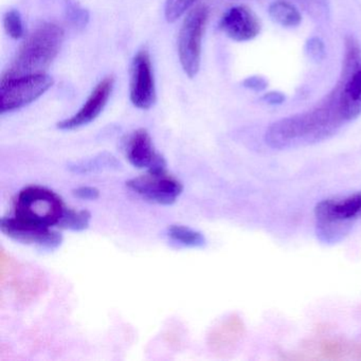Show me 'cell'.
<instances>
[{"instance_id": "6da1fadb", "label": "cell", "mask_w": 361, "mask_h": 361, "mask_svg": "<svg viewBox=\"0 0 361 361\" xmlns=\"http://www.w3.org/2000/svg\"><path fill=\"white\" fill-rule=\"evenodd\" d=\"M356 119L348 107L339 78L331 92L310 111L274 122L265 141L276 149L314 145L334 136L342 126Z\"/></svg>"}, {"instance_id": "7a4b0ae2", "label": "cell", "mask_w": 361, "mask_h": 361, "mask_svg": "<svg viewBox=\"0 0 361 361\" xmlns=\"http://www.w3.org/2000/svg\"><path fill=\"white\" fill-rule=\"evenodd\" d=\"M62 27L43 23L35 28L18 50L1 79L44 73L58 56L64 41Z\"/></svg>"}, {"instance_id": "3957f363", "label": "cell", "mask_w": 361, "mask_h": 361, "mask_svg": "<svg viewBox=\"0 0 361 361\" xmlns=\"http://www.w3.org/2000/svg\"><path fill=\"white\" fill-rule=\"evenodd\" d=\"M65 207L58 194L43 187H28L18 194L16 219L25 225L51 228L58 225Z\"/></svg>"}, {"instance_id": "277c9868", "label": "cell", "mask_w": 361, "mask_h": 361, "mask_svg": "<svg viewBox=\"0 0 361 361\" xmlns=\"http://www.w3.org/2000/svg\"><path fill=\"white\" fill-rule=\"evenodd\" d=\"M319 235L325 240H336L346 228L361 219V192L348 197L325 200L314 209Z\"/></svg>"}, {"instance_id": "5b68a950", "label": "cell", "mask_w": 361, "mask_h": 361, "mask_svg": "<svg viewBox=\"0 0 361 361\" xmlns=\"http://www.w3.org/2000/svg\"><path fill=\"white\" fill-rule=\"evenodd\" d=\"M210 10L206 5L194 8L185 18L178 35L179 62L185 75L193 79L200 68L202 37Z\"/></svg>"}, {"instance_id": "8992f818", "label": "cell", "mask_w": 361, "mask_h": 361, "mask_svg": "<svg viewBox=\"0 0 361 361\" xmlns=\"http://www.w3.org/2000/svg\"><path fill=\"white\" fill-rule=\"evenodd\" d=\"M54 85V79L44 73L1 79L0 113L18 111L41 98Z\"/></svg>"}, {"instance_id": "52a82bcc", "label": "cell", "mask_w": 361, "mask_h": 361, "mask_svg": "<svg viewBox=\"0 0 361 361\" xmlns=\"http://www.w3.org/2000/svg\"><path fill=\"white\" fill-rule=\"evenodd\" d=\"M126 185L145 200L158 204H174L183 193V183L164 172H147L145 176L136 177Z\"/></svg>"}, {"instance_id": "ba28073f", "label": "cell", "mask_w": 361, "mask_h": 361, "mask_svg": "<svg viewBox=\"0 0 361 361\" xmlns=\"http://www.w3.org/2000/svg\"><path fill=\"white\" fill-rule=\"evenodd\" d=\"M130 97L137 109L147 111L156 102V85L151 56L147 50L135 56L130 67Z\"/></svg>"}, {"instance_id": "9c48e42d", "label": "cell", "mask_w": 361, "mask_h": 361, "mask_svg": "<svg viewBox=\"0 0 361 361\" xmlns=\"http://www.w3.org/2000/svg\"><path fill=\"white\" fill-rule=\"evenodd\" d=\"M114 85H115V78L113 75L104 78L92 90L83 106L75 115L59 122V130H77L94 121L104 111L113 92Z\"/></svg>"}, {"instance_id": "30bf717a", "label": "cell", "mask_w": 361, "mask_h": 361, "mask_svg": "<svg viewBox=\"0 0 361 361\" xmlns=\"http://www.w3.org/2000/svg\"><path fill=\"white\" fill-rule=\"evenodd\" d=\"M126 157L137 169H147V172L159 173L166 171L164 156L155 149L149 132L145 128L135 130L126 142Z\"/></svg>"}, {"instance_id": "8fae6325", "label": "cell", "mask_w": 361, "mask_h": 361, "mask_svg": "<svg viewBox=\"0 0 361 361\" xmlns=\"http://www.w3.org/2000/svg\"><path fill=\"white\" fill-rule=\"evenodd\" d=\"M0 229L6 235L16 242L32 245L46 250H54L62 244L63 236L50 228H37L25 225L18 219H3L0 221Z\"/></svg>"}, {"instance_id": "7c38bea8", "label": "cell", "mask_w": 361, "mask_h": 361, "mask_svg": "<svg viewBox=\"0 0 361 361\" xmlns=\"http://www.w3.org/2000/svg\"><path fill=\"white\" fill-rule=\"evenodd\" d=\"M219 28L233 41L248 42L259 35L261 25L250 9L244 6H236L224 14Z\"/></svg>"}, {"instance_id": "4fadbf2b", "label": "cell", "mask_w": 361, "mask_h": 361, "mask_svg": "<svg viewBox=\"0 0 361 361\" xmlns=\"http://www.w3.org/2000/svg\"><path fill=\"white\" fill-rule=\"evenodd\" d=\"M244 334V324L238 317H231L215 327L209 337V343L214 350H223L235 344Z\"/></svg>"}, {"instance_id": "5bb4252c", "label": "cell", "mask_w": 361, "mask_h": 361, "mask_svg": "<svg viewBox=\"0 0 361 361\" xmlns=\"http://www.w3.org/2000/svg\"><path fill=\"white\" fill-rule=\"evenodd\" d=\"M119 162L111 154H100L88 159L79 160L69 164L71 172L78 174H88V173L99 172V171L111 170L119 166Z\"/></svg>"}, {"instance_id": "9a60e30c", "label": "cell", "mask_w": 361, "mask_h": 361, "mask_svg": "<svg viewBox=\"0 0 361 361\" xmlns=\"http://www.w3.org/2000/svg\"><path fill=\"white\" fill-rule=\"evenodd\" d=\"M269 16L283 27H297L301 23V14L295 6L286 1H276L269 6Z\"/></svg>"}, {"instance_id": "2e32d148", "label": "cell", "mask_w": 361, "mask_h": 361, "mask_svg": "<svg viewBox=\"0 0 361 361\" xmlns=\"http://www.w3.org/2000/svg\"><path fill=\"white\" fill-rule=\"evenodd\" d=\"M169 236L174 242L191 248H200L206 245V238L202 232L187 226L172 225L168 230Z\"/></svg>"}, {"instance_id": "e0dca14e", "label": "cell", "mask_w": 361, "mask_h": 361, "mask_svg": "<svg viewBox=\"0 0 361 361\" xmlns=\"http://www.w3.org/2000/svg\"><path fill=\"white\" fill-rule=\"evenodd\" d=\"M90 219H92V214L90 211H75L65 208L58 226L63 229L71 230V231H83L90 226Z\"/></svg>"}, {"instance_id": "ac0fdd59", "label": "cell", "mask_w": 361, "mask_h": 361, "mask_svg": "<svg viewBox=\"0 0 361 361\" xmlns=\"http://www.w3.org/2000/svg\"><path fill=\"white\" fill-rule=\"evenodd\" d=\"M4 27L6 32L14 39L24 37L25 28L22 16L18 10H9L4 16Z\"/></svg>"}, {"instance_id": "d6986e66", "label": "cell", "mask_w": 361, "mask_h": 361, "mask_svg": "<svg viewBox=\"0 0 361 361\" xmlns=\"http://www.w3.org/2000/svg\"><path fill=\"white\" fill-rule=\"evenodd\" d=\"M196 0H166L164 16L169 23H175L185 16L195 4Z\"/></svg>"}, {"instance_id": "ffe728a7", "label": "cell", "mask_w": 361, "mask_h": 361, "mask_svg": "<svg viewBox=\"0 0 361 361\" xmlns=\"http://www.w3.org/2000/svg\"><path fill=\"white\" fill-rule=\"evenodd\" d=\"M299 1L314 18H324L329 14V0H299Z\"/></svg>"}, {"instance_id": "44dd1931", "label": "cell", "mask_w": 361, "mask_h": 361, "mask_svg": "<svg viewBox=\"0 0 361 361\" xmlns=\"http://www.w3.org/2000/svg\"><path fill=\"white\" fill-rule=\"evenodd\" d=\"M67 16L69 20L78 27L86 26L88 22V13L83 8L73 1H67Z\"/></svg>"}, {"instance_id": "7402d4cb", "label": "cell", "mask_w": 361, "mask_h": 361, "mask_svg": "<svg viewBox=\"0 0 361 361\" xmlns=\"http://www.w3.org/2000/svg\"><path fill=\"white\" fill-rule=\"evenodd\" d=\"M344 350L345 348H344L343 344L337 341H326L321 346L322 354L326 357H331V358H337L338 356L343 354Z\"/></svg>"}, {"instance_id": "603a6c76", "label": "cell", "mask_w": 361, "mask_h": 361, "mask_svg": "<svg viewBox=\"0 0 361 361\" xmlns=\"http://www.w3.org/2000/svg\"><path fill=\"white\" fill-rule=\"evenodd\" d=\"M73 195L83 200H94L100 196V191L94 187H81L73 190Z\"/></svg>"}, {"instance_id": "cb8c5ba5", "label": "cell", "mask_w": 361, "mask_h": 361, "mask_svg": "<svg viewBox=\"0 0 361 361\" xmlns=\"http://www.w3.org/2000/svg\"><path fill=\"white\" fill-rule=\"evenodd\" d=\"M244 85L245 87L249 88V90L259 92V90H265L266 86H267V82L263 78L252 77L245 80Z\"/></svg>"}, {"instance_id": "d4e9b609", "label": "cell", "mask_w": 361, "mask_h": 361, "mask_svg": "<svg viewBox=\"0 0 361 361\" xmlns=\"http://www.w3.org/2000/svg\"><path fill=\"white\" fill-rule=\"evenodd\" d=\"M263 99L269 104H281L284 101V96L278 92H270V94H266Z\"/></svg>"}]
</instances>
